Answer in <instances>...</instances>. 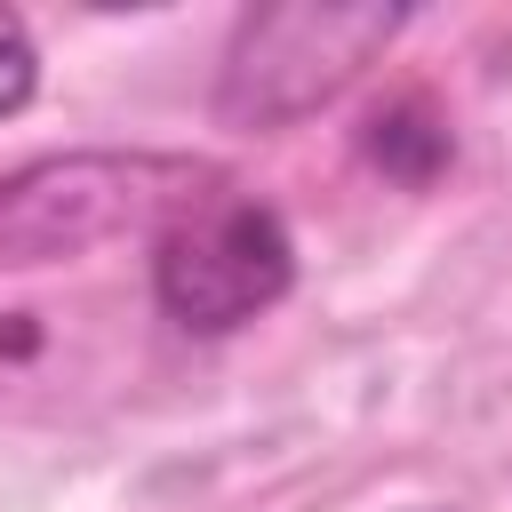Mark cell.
<instances>
[{
	"mask_svg": "<svg viewBox=\"0 0 512 512\" xmlns=\"http://www.w3.org/2000/svg\"><path fill=\"white\" fill-rule=\"evenodd\" d=\"M200 184H216V168L176 152H56L0 168V272L64 264L136 224H168L208 200Z\"/></svg>",
	"mask_w": 512,
	"mask_h": 512,
	"instance_id": "cell-1",
	"label": "cell"
},
{
	"mask_svg": "<svg viewBox=\"0 0 512 512\" xmlns=\"http://www.w3.org/2000/svg\"><path fill=\"white\" fill-rule=\"evenodd\" d=\"M400 24H408V8H384V0L248 8L232 24V48H224L216 112L232 128H288V120L320 112L344 80H360V64H376L400 40Z\"/></svg>",
	"mask_w": 512,
	"mask_h": 512,
	"instance_id": "cell-2",
	"label": "cell"
},
{
	"mask_svg": "<svg viewBox=\"0 0 512 512\" xmlns=\"http://www.w3.org/2000/svg\"><path fill=\"white\" fill-rule=\"evenodd\" d=\"M296 288V240L280 208L248 192H208L152 240V304L184 336H232Z\"/></svg>",
	"mask_w": 512,
	"mask_h": 512,
	"instance_id": "cell-3",
	"label": "cell"
},
{
	"mask_svg": "<svg viewBox=\"0 0 512 512\" xmlns=\"http://www.w3.org/2000/svg\"><path fill=\"white\" fill-rule=\"evenodd\" d=\"M448 152H456V136H448V120H440L424 96H392V104L368 120V160H376L384 176H400V184H432V176L448 168Z\"/></svg>",
	"mask_w": 512,
	"mask_h": 512,
	"instance_id": "cell-4",
	"label": "cell"
},
{
	"mask_svg": "<svg viewBox=\"0 0 512 512\" xmlns=\"http://www.w3.org/2000/svg\"><path fill=\"white\" fill-rule=\"evenodd\" d=\"M40 96V48H32V24L16 8H0V120L24 112Z\"/></svg>",
	"mask_w": 512,
	"mask_h": 512,
	"instance_id": "cell-5",
	"label": "cell"
}]
</instances>
